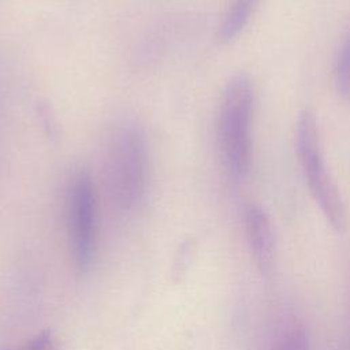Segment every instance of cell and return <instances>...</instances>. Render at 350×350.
Listing matches in <instances>:
<instances>
[{
    "label": "cell",
    "mask_w": 350,
    "mask_h": 350,
    "mask_svg": "<svg viewBox=\"0 0 350 350\" xmlns=\"http://www.w3.org/2000/svg\"><path fill=\"white\" fill-rule=\"evenodd\" d=\"M4 350H56V345L51 331H42L26 342L19 349H4Z\"/></svg>",
    "instance_id": "9c48e42d"
},
{
    "label": "cell",
    "mask_w": 350,
    "mask_h": 350,
    "mask_svg": "<svg viewBox=\"0 0 350 350\" xmlns=\"http://www.w3.org/2000/svg\"><path fill=\"white\" fill-rule=\"evenodd\" d=\"M245 238L260 273L271 275L276 261V241L268 213L257 204H249L243 211Z\"/></svg>",
    "instance_id": "5b68a950"
},
{
    "label": "cell",
    "mask_w": 350,
    "mask_h": 350,
    "mask_svg": "<svg viewBox=\"0 0 350 350\" xmlns=\"http://www.w3.org/2000/svg\"><path fill=\"white\" fill-rule=\"evenodd\" d=\"M269 350H310V339L302 327H293L283 332Z\"/></svg>",
    "instance_id": "ba28073f"
},
{
    "label": "cell",
    "mask_w": 350,
    "mask_h": 350,
    "mask_svg": "<svg viewBox=\"0 0 350 350\" xmlns=\"http://www.w3.org/2000/svg\"><path fill=\"white\" fill-rule=\"evenodd\" d=\"M295 150L312 198L329 226L338 232L345 231V201L327 168L316 116L308 108L302 109L297 119Z\"/></svg>",
    "instance_id": "3957f363"
},
{
    "label": "cell",
    "mask_w": 350,
    "mask_h": 350,
    "mask_svg": "<svg viewBox=\"0 0 350 350\" xmlns=\"http://www.w3.org/2000/svg\"><path fill=\"white\" fill-rule=\"evenodd\" d=\"M260 0H230L217 29L220 44L234 42L249 25Z\"/></svg>",
    "instance_id": "8992f818"
},
{
    "label": "cell",
    "mask_w": 350,
    "mask_h": 350,
    "mask_svg": "<svg viewBox=\"0 0 350 350\" xmlns=\"http://www.w3.org/2000/svg\"><path fill=\"white\" fill-rule=\"evenodd\" d=\"M254 88L245 74L234 75L221 94L217 116V142L223 167L235 182L247 179L252 161V120Z\"/></svg>",
    "instance_id": "6da1fadb"
},
{
    "label": "cell",
    "mask_w": 350,
    "mask_h": 350,
    "mask_svg": "<svg viewBox=\"0 0 350 350\" xmlns=\"http://www.w3.org/2000/svg\"><path fill=\"white\" fill-rule=\"evenodd\" d=\"M66 216L72 261L85 273L96 252V193L92 176L85 170L77 171L68 182Z\"/></svg>",
    "instance_id": "277c9868"
},
{
    "label": "cell",
    "mask_w": 350,
    "mask_h": 350,
    "mask_svg": "<svg viewBox=\"0 0 350 350\" xmlns=\"http://www.w3.org/2000/svg\"><path fill=\"white\" fill-rule=\"evenodd\" d=\"M108 183L113 202L122 211L142 204L149 183V154L142 127L131 119L113 129L108 144Z\"/></svg>",
    "instance_id": "7a4b0ae2"
},
{
    "label": "cell",
    "mask_w": 350,
    "mask_h": 350,
    "mask_svg": "<svg viewBox=\"0 0 350 350\" xmlns=\"http://www.w3.org/2000/svg\"><path fill=\"white\" fill-rule=\"evenodd\" d=\"M335 75V88L342 100L350 104V31L345 37L334 67Z\"/></svg>",
    "instance_id": "52a82bcc"
}]
</instances>
